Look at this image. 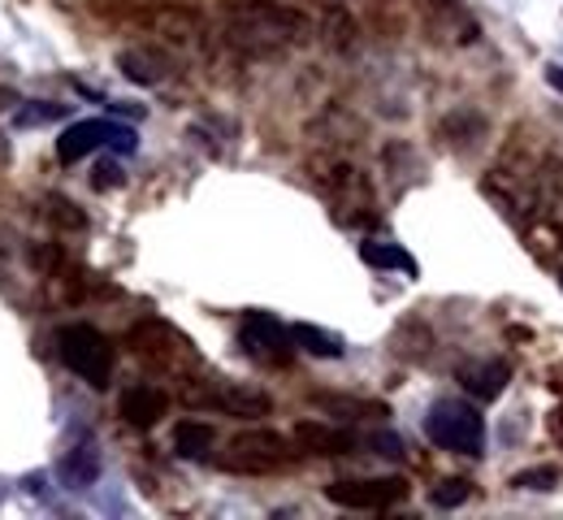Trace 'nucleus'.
<instances>
[{"instance_id": "bb28decb", "label": "nucleus", "mask_w": 563, "mask_h": 520, "mask_svg": "<svg viewBox=\"0 0 563 520\" xmlns=\"http://www.w3.org/2000/svg\"><path fill=\"white\" fill-rule=\"evenodd\" d=\"M4 104H18V96H13L9 87H0V109H4Z\"/></svg>"}, {"instance_id": "4be33fe9", "label": "nucleus", "mask_w": 563, "mask_h": 520, "mask_svg": "<svg viewBox=\"0 0 563 520\" xmlns=\"http://www.w3.org/2000/svg\"><path fill=\"white\" fill-rule=\"evenodd\" d=\"M48 218L57 225H66V230H82L87 225V218L74 209L70 200H62V196H48Z\"/></svg>"}, {"instance_id": "4468645a", "label": "nucleus", "mask_w": 563, "mask_h": 520, "mask_svg": "<svg viewBox=\"0 0 563 520\" xmlns=\"http://www.w3.org/2000/svg\"><path fill=\"white\" fill-rule=\"evenodd\" d=\"M212 443H217V430H212L209 421H178L174 425V451L183 460H205Z\"/></svg>"}, {"instance_id": "393cba45", "label": "nucleus", "mask_w": 563, "mask_h": 520, "mask_svg": "<svg viewBox=\"0 0 563 520\" xmlns=\"http://www.w3.org/2000/svg\"><path fill=\"white\" fill-rule=\"evenodd\" d=\"M91 182H96V187H118V182H122V169H118L113 161H104V165L96 169V178H91Z\"/></svg>"}, {"instance_id": "b1692460", "label": "nucleus", "mask_w": 563, "mask_h": 520, "mask_svg": "<svg viewBox=\"0 0 563 520\" xmlns=\"http://www.w3.org/2000/svg\"><path fill=\"white\" fill-rule=\"evenodd\" d=\"M368 446L386 460H404V439L399 434H368Z\"/></svg>"}, {"instance_id": "f8f14e48", "label": "nucleus", "mask_w": 563, "mask_h": 520, "mask_svg": "<svg viewBox=\"0 0 563 520\" xmlns=\"http://www.w3.org/2000/svg\"><path fill=\"white\" fill-rule=\"evenodd\" d=\"M118 70L131 82H140V87H156V82H165L174 75V62L161 48H122L118 53Z\"/></svg>"}, {"instance_id": "dca6fc26", "label": "nucleus", "mask_w": 563, "mask_h": 520, "mask_svg": "<svg viewBox=\"0 0 563 520\" xmlns=\"http://www.w3.org/2000/svg\"><path fill=\"white\" fill-rule=\"evenodd\" d=\"M438 135L451 144V148H468L477 135H486V118H477L473 109H460V113H451V118H442V126H438Z\"/></svg>"}, {"instance_id": "5701e85b", "label": "nucleus", "mask_w": 563, "mask_h": 520, "mask_svg": "<svg viewBox=\"0 0 563 520\" xmlns=\"http://www.w3.org/2000/svg\"><path fill=\"white\" fill-rule=\"evenodd\" d=\"M35 109H22L18 113V126H35V122H57L66 118V104H44V100H31Z\"/></svg>"}, {"instance_id": "f3484780", "label": "nucleus", "mask_w": 563, "mask_h": 520, "mask_svg": "<svg viewBox=\"0 0 563 520\" xmlns=\"http://www.w3.org/2000/svg\"><path fill=\"white\" fill-rule=\"evenodd\" d=\"M100 477V455L91 451V446H74L70 455L62 460V482L70 486V490H82V486H91Z\"/></svg>"}, {"instance_id": "9b49d317", "label": "nucleus", "mask_w": 563, "mask_h": 520, "mask_svg": "<svg viewBox=\"0 0 563 520\" xmlns=\"http://www.w3.org/2000/svg\"><path fill=\"white\" fill-rule=\"evenodd\" d=\"M290 439L303 451H312V455H352L360 446L352 430H339V425H325V421H299L290 430Z\"/></svg>"}, {"instance_id": "7ed1b4c3", "label": "nucleus", "mask_w": 563, "mask_h": 520, "mask_svg": "<svg viewBox=\"0 0 563 520\" xmlns=\"http://www.w3.org/2000/svg\"><path fill=\"white\" fill-rule=\"evenodd\" d=\"M429 443L455 455H482L486 451V417L464 399H438L424 417Z\"/></svg>"}, {"instance_id": "ddd939ff", "label": "nucleus", "mask_w": 563, "mask_h": 520, "mask_svg": "<svg viewBox=\"0 0 563 520\" xmlns=\"http://www.w3.org/2000/svg\"><path fill=\"white\" fill-rule=\"evenodd\" d=\"M455 377H460V386H464L473 399L490 403V399H498V395L507 390V381H511V365H507V361H477V365H464Z\"/></svg>"}, {"instance_id": "1a4fd4ad", "label": "nucleus", "mask_w": 563, "mask_h": 520, "mask_svg": "<svg viewBox=\"0 0 563 520\" xmlns=\"http://www.w3.org/2000/svg\"><path fill=\"white\" fill-rule=\"evenodd\" d=\"M118 412H122V421H126V425H135V430H152V425L169 412V395H165L161 386H152V381H140V386L122 390Z\"/></svg>"}, {"instance_id": "a211bd4d", "label": "nucleus", "mask_w": 563, "mask_h": 520, "mask_svg": "<svg viewBox=\"0 0 563 520\" xmlns=\"http://www.w3.org/2000/svg\"><path fill=\"white\" fill-rule=\"evenodd\" d=\"M360 256L373 269H404L408 278H417V261L404 247H395V243H360Z\"/></svg>"}, {"instance_id": "f257e3e1", "label": "nucleus", "mask_w": 563, "mask_h": 520, "mask_svg": "<svg viewBox=\"0 0 563 520\" xmlns=\"http://www.w3.org/2000/svg\"><path fill=\"white\" fill-rule=\"evenodd\" d=\"M225 35L247 53H278L290 44H303L312 22L303 9H290L278 0H234L221 13Z\"/></svg>"}, {"instance_id": "39448f33", "label": "nucleus", "mask_w": 563, "mask_h": 520, "mask_svg": "<svg viewBox=\"0 0 563 520\" xmlns=\"http://www.w3.org/2000/svg\"><path fill=\"white\" fill-rule=\"evenodd\" d=\"M290 439L278 430H243L225 446V468L230 473H274L282 464H290Z\"/></svg>"}, {"instance_id": "423d86ee", "label": "nucleus", "mask_w": 563, "mask_h": 520, "mask_svg": "<svg viewBox=\"0 0 563 520\" xmlns=\"http://www.w3.org/2000/svg\"><path fill=\"white\" fill-rule=\"evenodd\" d=\"M187 403L191 408H209V412H225V417H243V421H256V417H269L274 412V399L261 386H243V381L191 386L187 390Z\"/></svg>"}, {"instance_id": "aec40b11", "label": "nucleus", "mask_w": 563, "mask_h": 520, "mask_svg": "<svg viewBox=\"0 0 563 520\" xmlns=\"http://www.w3.org/2000/svg\"><path fill=\"white\" fill-rule=\"evenodd\" d=\"M321 408L330 412H343V417H382L386 408L382 403H364V399H339V395H317Z\"/></svg>"}, {"instance_id": "f03ea898", "label": "nucleus", "mask_w": 563, "mask_h": 520, "mask_svg": "<svg viewBox=\"0 0 563 520\" xmlns=\"http://www.w3.org/2000/svg\"><path fill=\"white\" fill-rule=\"evenodd\" d=\"M57 356H62V365H66L74 377H82V381L96 386V390L109 386L113 361H118L109 334H100V330L87 325V321H70V325L57 330Z\"/></svg>"}, {"instance_id": "9d476101", "label": "nucleus", "mask_w": 563, "mask_h": 520, "mask_svg": "<svg viewBox=\"0 0 563 520\" xmlns=\"http://www.w3.org/2000/svg\"><path fill=\"white\" fill-rule=\"evenodd\" d=\"M113 135H118V122H104V118H87V122H74L70 131L57 140V161H62V165H74V161L91 156L96 148H104Z\"/></svg>"}, {"instance_id": "20e7f679", "label": "nucleus", "mask_w": 563, "mask_h": 520, "mask_svg": "<svg viewBox=\"0 0 563 520\" xmlns=\"http://www.w3.org/2000/svg\"><path fill=\"white\" fill-rule=\"evenodd\" d=\"M126 343H131V352L140 356L143 365H152V369H183V365L196 361L191 339H183V334H178L169 321H161V317L135 321L131 334H126Z\"/></svg>"}, {"instance_id": "412c9836", "label": "nucleus", "mask_w": 563, "mask_h": 520, "mask_svg": "<svg viewBox=\"0 0 563 520\" xmlns=\"http://www.w3.org/2000/svg\"><path fill=\"white\" fill-rule=\"evenodd\" d=\"M511 486L516 490H555L560 486V468H547V464L542 468H525V473L511 477Z\"/></svg>"}, {"instance_id": "6ab92c4d", "label": "nucleus", "mask_w": 563, "mask_h": 520, "mask_svg": "<svg viewBox=\"0 0 563 520\" xmlns=\"http://www.w3.org/2000/svg\"><path fill=\"white\" fill-rule=\"evenodd\" d=\"M468 495H473V482H464V477H446V482L433 486L429 504H433V508H460V504H468Z\"/></svg>"}, {"instance_id": "2eb2a0df", "label": "nucleus", "mask_w": 563, "mask_h": 520, "mask_svg": "<svg viewBox=\"0 0 563 520\" xmlns=\"http://www.w3.org/2000/svg\"><path fill=\"white\" fill-rule=\"evenodd\" d=\"M290 339H295V347H303L308 356H321V361H339V356H343V339L330 334V330H321V325L299 321V325H290Z\"/></svg>"}, {"instance_id": "a878e982", "label": "nucleus", "mask_w": 563, "mask_h": 520, "mask_svg": "<svg viewBox=\"0 0 563 520\" xmlns=\"http://www.w3.org/2000/svg\"><path fill=\"white\" fill-rule=\"evenodd\" d=\"M547 82H551L555 91H563V66H547Z\"/></svg>"}, {"instance_id": "0eeeda50", "label": "nucleus", "mask_w": 563, "mask_h": 520, "mask_svg": "<svg viewBox=\"0 0 563 520\" xmlns=\"http://www.w3.org/2000/svg\"><path fill=\"white\" fill-rule=\"evenodd\" d=\"M325 499L352 512H386L408 499V482L404 477H347V482H330Z\"/></svg>"}, {"instance_id": "6e6552de", "label": "nucleus", "mask_w": 563, "mask_h": 520, "mask_svg": "<svg viewBox=\"0 0 563 520\" xmlns=\"http://www.w3.org/2000/svg\"><path fill=\"white\" fill-rule=\"evenodd\" d=\"M239 343L247 347V356H256V361H265V365H290V330L274 321L269 312H247L243 317V330H239Z\"/></svg>"}]
</instances>
